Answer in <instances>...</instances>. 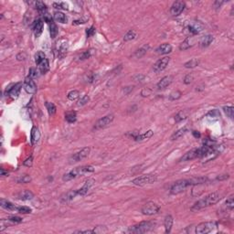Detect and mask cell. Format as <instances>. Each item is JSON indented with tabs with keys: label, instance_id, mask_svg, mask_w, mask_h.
Listing matches in <instances>:
<instances>
[{
	"label": "cell",
	"instance_id": "6da1fadb",
	"mask_svg": "<svg viewBox=\"0 0 234 234\" xmlns=\"http://www.w3.org/2000/svg\"><path fill=\"white\" fill-rule=\"evenodd\" d=\"M221 199V195H220L219 192H213V193L207 195L203 199L198 200L190 208V210H191V211H194V212L199 211L200 210H202V209H204V208H208V207H211L212 205H215L216 203H218L220 201Z\"/></svg>",
	"mask_w": 234,
	"mask_h": 234
},
{
	"label": "cell",
	"instance_id": "7a4b0ae2",
	"mask_svg": "<svg viewBox=\"0 0 234 234\" xmlns=\"http://www.w3.org/2000/svg\"><path fill=\"white\" fill-rule=\"evenodd\" d=\"M94 172V167L93 165H82L80 167H76L73 170L70 171L69 173L65 174L62 176V180L63 181H70L72 179L77 178L80 175H83L88 173H93Z\"/></svg>",
	"mask_w": 234,
	"mask_h": 234
},
{
	"label": "cell",
	"instance_id": "3957f363",
	"mask_svg": "<svg viewBox=\"0 0 234 234\" xmlns=\"http://www.w3.org/2000/svg\"><path fill=\"white\" fill-rule=\"evenodd\" d=\"M155 223L152 221H142V222L135 224L132 227H130L128 230V232L130 233H135V234H140V233H145L148 232L150 231H152L153 229L155 228Z\"/></svg>",
	"mask_w": 234,
	"mask_h": 234
},
{
	"label": "cell",
	"instance_id": "277c9868",
	"mask_svg": "<svg viewBox=\"0 0 234 234\" xmlns=\"http://www.w3.org/2000/svg\"><path fill=\"white\" fill-rule=\"evenodd\" d=\"M191 186L190 184V179H181L176 181L175 184L170 188V193L172 195H177L185 191V189L187 187Z\"/></svg>",
	"mask_w": 234,
	"mask_h": 234
},
{
	"label": "cell",
	"instance_id": "5b68a950",
	"mask_svg": "<svg viewBox=\"0 0 234 234\" xmlns=\"http://www.w3.org/2000/svg\"><path fill=\"white\" fill-rule=\"evenodd\" d=\"M156 179H157L156 175L148 174V175H140V176L135 178L132 181V183L134 185H135V186H145L146 184H153V183H155L156 181Z\"/></svg>",
	"mask_w": 234,
	"mask_h": 234
},
{
	"label": "cell",
	"instance_id": "8992f818",
	"mask_svg": "<svg viewBox=\"0 0 234 234\" xmlns=\"http://www.w3.org/2000/svg\"><path fill=\"white\" fill-rule=\"evenodd\" d=\"M217 227V223L214 221H207V222L199 223L196 226L195 232L198 234H207L211 232Z\"/></svg>",
	"mask_w": 234,
	"mask_h": 234
},
{
	"label": "cell",
	"instance_id": "52a82bcc",
	"mask_svg": "<svg viewBox=\"0 0 234 234\" xmlns=\"http://www.w3.org/2000/svg\"><path fill=\"white\" fill-rule=\"evenodd\" d=\"M159 210H160V207L157 204H155L154 202H147L143 206L141 211L144 215L152 216V215L156 214L159 211Z\"/></svg>",
	"mask_w": 234,
	"mask_h": 234
},
{
	"label": "cell",
	"instance_id": "ba28073f",
	"mask_svg": "<svg viewBox=\"0 0 234 234\" xmlns=\"http://www.w3.org/2000/svg\"><path fill=\"white\" fill-rule=\"evenodd\" d=\"M114 119V114H108V115H105V116L101 118V119H99V120L96 122V124H95V125H94V129L100 130V129L106 128L107 126H109V125L113 123Z\"/></svg>",
	"mask_w": 234,
	"mask_h": 234
},
{
	"label": "cell",
	"instance_id": "9c48e42d",
	"mask_svg": "<svg viewBox=\"0 0 234 234\" xmlns=\"http://www.w3.org/2000/svg\"><path fill=\"white\" fill-rule=\"evenodd\" d=\"M90 152H91L90 147H84V148L81 149L80 151L75 153L74 155H72L70 157V161L71 162H80L83 159H85L89 155Z\"/></svg>",
	"mask_w": 234,
	"mask_h": 234
},
{
	"label": "cell",
	"instance_id": "30bf717a",
	"mask_svg": "<svg viewBox=\"0 0 234 234\" xmlns=\"http://www.w3.org/2000/svg\"><path fill=\"white\" fill-rule=\"evenodd\" d=\"M185 7H186V4L185 2L183 1H175L173 3V5L171 6V8H170V13L173 17H177L179 16L182 12L184 11L185 9Z\"/></svg>",
	"mask_w": 234,
	"mask_h": 234
},
{
	"label": "cell",
	"instance_id": "8fae6325",
	"mask_svg": "<svg viewBox=\"0 0 234 234\" xmlns=\"http://www.w3.org/2000/svg\"><path fill=\"white\" fill-rule=\"evenodd\" d=\"M169 61H170V58H168V57H164V58L158 59V60L154 64L153 70H154V71H155V73H158V72L163 71V70L166 68V66L168 65Z\"/></svg>",
	"mask_w": 234,
	"mask_h": 234
},
{
	"label": "cell",
	"instance_id": "7c38bea8",
	"mask_svg": "<svg viewBox=\"0 0 234 234\" xmlns=\"http://www.w3.org/2000/svg\"><path fill=\"white\" fill-rule=\"evenodd\" d=\"M23 85L25 91H26L28 94H33L37 92V85H36L35 81H34L31 77H29V76H28V77L25 79Z\"/></svg>",
	"mask_w": 234,
	"mask_h": 234
},
{
	"label": "cell",
	"instance_id": "4fadbf2b",
	"mask_svg": "<svg viewBox=\"0 0 234 234\" xmlns=\"http://www.w3.org/2000/svg\"><path fill=\"white\" fill-rule=\"evenodd\" d=\"M94 182H95L94 179H93V178H88V179L85 181L84 185H83L81 188L76 189L78 196H84V195H86V194L88 193V191L90 190V188L94 186Z\"/></svg>",
	"mask_w": 234,
	"mask_h": 234
},
{
	"label": "cell",
	"instance_id": "5bb4252c",
	"mask_svg": "<svg viewBox=\"0 0 234 234\" xmlns=\"http://www.w3.org/2000/svg\"><path fill=\"white\" fill-rule=\"evenodd\" d=\"M21 88H22V83H21V82L16 83L15 85H13L11 88L8 91V95L10 98H12V99L18 98L19 94H20Z\"/></svg>",
	"mask_w": 234,
	"mask_h": 234
},
{
	"label": "cell",
	"instance_id": "9a60e30c",
	"mask_svg": "<svg viewBox=\"0 0 234 234\" xmlns=\"http://www.w3.org/2000/svg\"><path fill=\"white\" fill-rule=\"evenodd\" d=\"M43 27H44V22L41 18L37 19L34 25H33V30H34V34L37 38H38L41 35L42 31H43Z\"/></svg>",
	"mask_w": 234,
	"mask_h": 234
},
{
	"label": "cell",
	"instance_id": "2e32d148",
	"mask_svg": "<svg viewBox=\"0 0 234 234\" xmlns=\"http://www.w3.org/2000/svg\"><path fill=\"white\" fill-rule=\"evenodd\" d=\"M195 44V38L194 37H187V38L180 44L179 49L180 50H187L189 48L193 47Z\"/></svg>",
	"mask_w": 234,
	"mask_h": 234
},
{
	"label": "cell",
	"instance_id": "e0dca14e",
	"mask_svg": "<svg viewBox=\"0 0 234 234\" xmlns=\"http://www.w3.org/2000/svg\"><path fill=\"white\" fill-rule=\"evenodd\" d=\"M173 82V77L168 75V76H165L164 78L161 79V81L157 83V88L159 90H163V89H165L167 86H169L171 83Z\"/></svg>",
	"mask_w": 234,
	"mask_h": 234
},
{
	"label": "cell",
	"instance_id": "ac0fdd59",
	"mask_svg": "<svg viewBox=\"0 0 234 234\" xmlns=\"http://www.w3.org/2000/svg\"><path fill=\"white\" fill-rule=\"evenodd\" d=\"M202 28H203V26L200 22H194V23H191L188 26V31L192 35L199 34V32L202 30Z\"/></svg>",
	"mask_w": 234,
	"mask_h": 234
},
{
	"label": "cell",
	"instance_id": "d6986e66",
	"mask_svg": "<svg viewBox=\"0 0 234 234\" xmlns=\"http://www.w3.org/2000/svg\"><path fill=\"white\" fill-rule=\"evenodd\" d=\"M40 138V132L39 130L37 128L36 126L32 127L31 133H30V139H31V144L36 145Z\"/></svg>",
	"mask_w": 234,
	"mask_h": 234
},
{
	"label": "cell",
	"instance_id": "ffe728a7",
	"mask_svg": "<svg viewBox=\"0 0 234 234\" xmlns=\"http://www.w3.org/2000/svg\"><path fill=\"white\" fill-rule=\"evenodd\" d=\"M153 135H154V132H153L152 130H148L147 132H145V133H144V134H137V135L135 136L134 140H135V141L147 140V139H149L150 137H152Z\"/></svg>",
	"mask_w": 234,
	"mask_h": 234
},
{
	"label": "cell",
	"instance_id": "44dd1931",
	"mask_svg": "<svg viewBox=\"0 0 234 234\" xmlns=\"http://www.w3.org/2000/svg\"><path fill=\"white\" fill-rule=\"evenodd\" d=\"M173 217L171 215H166L165 218V221H164V225H165V232L166 233H169L171 231V229H172V226H173Z\"/></svg>",
	"mask_w": 234,
	"mask_h": 234
},
{
	"label": "cell",
	"instance_id": "7402d4cb",
	"mask_svg": "<svg viewBox=\"0 0 234 234\" xmlns=\"http://www.w3.org/2000/svg\"><path fill=\"white\" fill-rule=\"evenodd\" d=\"M213 40H214V38H213V36H211V35L204 36V37H203V38H201L200 42H199V44H200V47H201V48L209 47V46L211 45V43L213 42Z\"/></svg>",
	"mask_w": 234,
	"mask_h": 234
},
{
	"label": "cell",
	"instance_id": "603a6c76",
	"mask_svg": "<svg viewBox=\"0 0 234 234\" xmlns=\"http://www.w3.org/2000/svg\"><path fill=\"white\" fill-rule=\"evenodd\" d=\"M156 51L159 54H168L172 51V46L168 43H164L157 48Z\"/></svg>",
	"mask_w": 234,
	"mask_h": 234
},
{
	"label": "cell",
	"instance_id": "cb8c5ba5",
	"mask_svg": "<svg viewBox=\"0 0 234 234\" xmlns=\"http://www.w3.org/2000/svg\"><path fill=\"white\" fill-rule=\"evenodd\" d=\"M0 205L3 209H5L7 211H18V208L13 203H11L10 201L6 200V199H1Z\"/></svg>",
	"mask_w": 234,
	"mask_h": 234
},
{
	"label": "cell",
	"instance_id": "d4e9b609",
	"mask_svg": "<svg viewBox=\"0 0 234 234\" xmlns=\"http://www.w3.org/2000/svg\"><path fill=\"white\" fill-rule=\"evenodd\" d=\"M188 115H189V111L188 110H181L176 114V115L175 116V121L176 123H179V122L187 119Z\"/></svg>",
	"mask_w": 234,
	"mask_h": 234
},
{
	"label": "cell",
	"instance_id": "484cf974",
	"mask_svg": "<svg viewBox=\"0 0 234 234\" xmlns=\"http://www.w3.org/2000/svg\"><path fill=\"white\" fill-rule=\"evenodd\" d=\"M53 18H54V19L56 20V21H58L59 23H67V20H68V18H67V17H66V15L64 14V13H62V12H59V11H56L54 13V15H53Z\"/></svg>",
	"mask_w": 234,
	"mask_h": 234
},
{
	"label": "cell",
	"instance_id": "4316f807",
	"mask_svg": "<svg viewBox=\"0 0 234 234\" xmlns=\"http://www.w3.org/2000/svg\"><path fill=\"white\" fill-rule=\"evenodd\" d=\"M76 196H78L77 191H76V190H70L69 192L65 193L64 195H62L60 199H61V201H63V202H67V201H70L71 199H74Z\"/></svg>",
	"mask_w": 234,
	"mask_h": 234
},
{
	"label": "cell",
	"instance_id": "83f0119b",
	"mask_svg": "<svg viewBox=\"0 0 234 234\" xmlns=\"http://www.w3.org/2000/svg\"><path fill=\"white\" fill-rule=\"evenodd\" d=\"M34 198V194L30 190H24L18 194V199L21 200H30Z\"/></svg>",
	"mask_w": 234,
	"mask_h": 234
},
{
	"label": "cell",
	"instance_id": "f1b7e54d",
	"mask_svg": "<svg viewBox=\"0 0 234 234\" xmlns=\"http://www.w3.org/2000/svg\"><path fill=\"white\" fill-rule=\"evenodd\" d=\"M34 5H35V8L39 12L41 15L45 12H47V5L42 2V1H36L34 2Z\"/></svg>",
	"mask_w": 234,
	"mask_h": 234
},
{
	"label": "cell",
	"instance_id": "f546056e",
	"mask_svg": "<svg viewBox=\"0 0 234 234\" xmlns=\"http://www.w3.org/2000/svg\"><path fill=\"white\" fill-rule=\"evenodd\" d=\"M187 132V127H183V128L178 129L177 131H175V133L171 135V140H177L178 138H180L181 136H183Z\"/></svg>",
	"mask_w": 234,
	"mask_h": 234
},
{
	"label": "cell",
	"instance_id": "4dcf8cb0",
	"mask_svg": "<svg viewBox=\"0 0 234 234\" xmlns=\"http://www.w3.org/2000/svg\"><path fill=\"white\" fill-rule=\"evenodd\" d=\"M38 69H39V71L41 74H45L47 73L48 70H49V63H48V58H45L39 65H38Z\"/></svg>",
	"mask_w": 234,
	"mask_h": 234
},
{
	"label": "cell",
	"instance_id": "1f68e13d",
	"mask_svg": "<svg viewBox=\"0 0 234 234\" xmlns=\"http://www.w3.org/2000/svg\"><path fill=\"white\" fill-rule=\"evenodd\" d=\"M65 120L68 122V123H70V124H73V123H75L76 122V120H77V114H76V113L75 112H67L66 114H65Z\"/></svg>",
	"mask_w": 234,
	"mask_h": 234
},
{
	"label": "cell",
	"instance_id": "d6a6232c",
	"mask_svg": "<svg viewBox=\"0 0 234 234\" xmlns=\"http://www.w3.org/2000/svg\"><path fill=\"white\" fill-rule=\"evenodd\" d=\"M149 45H145L144 47H142L139 49H137L136 51H135V57L137 58H142L146 52H147V50L149 49Z\"/></svg>",
	"mask_w": 234,
	"mask_h": 234
},
{
	"label": "cell",
	"instance_id": "836d02e7",
	"mask_svg": "<svg viewBox=\"0 0 234 234\" xmlns=\"http://www.w3.org/2000/svg\"><path fill=\"white\" fill-rule=\"evenodd\" d=\"M67 50H68V46L66 43L64 44H59L58 48V55L59 58H63L66 53H67Z\"/></svg>",
	"mask_w": 234,
	"mask_h": 234
},
{
	"label": "cell",
	"instance_id": "e575fe53",
	"mask_svg": "<svg viewBox=\"0 0 234 234\" xmlns=\"http://www.w3.org/2000/svg\"><path fill=\"white\" fill-rule=\"evenodd\" d=\"M49 33H50V37L52 38H55L57 37V35H58V27H57V25L54 23V22L49 24Z\"/></svg>",
	"mask_w": 234,
	"mask_h": 234
},
{
	"label": "cell",
	"instance_id": "d590c367",
	"mask_svg": "<svg viewBox=\"0 0 234 234\" xmlns=\"http://www.w3.org/2000/svg\"><path fill=\"white\" fill-rule=\"evenodd\" d=\"M199 59H197V58H192V59H190V60H188L187 62H186L184 66H185V68H187V69H193V68L199 66Z\"/></svg>",
	"mask_w": 234,
	"mask_h": 234
},
{
	"label": "cell",
	"instance_id": "8d00e7d4",
	"mask_svg": "<svg viewBox=\"0 0 234 234\" xmlns=\"http://www.w3.org/2000/svg\"><path fill=\"white\" fill-rule=\"evenodd\" d=\"M46 58V55L43 51H38L35 55V62L37 65H39Z\"/></svg>",
	"mask_w": 234,
	"mask_h": 234
},
{
	"label": "cell",
	"instance_id": "74e56055",
	"mask_svg": "<svg viewBox=\"0 0 234 234\" xmlns=\"http://www.w3.org/2000/svg\"><path fill=\"white\" fill-rule=\"evenodd\" d=\"M45 106H46V108H47L48 113L49 114V115L55 114V113H56V111H57V108H56V106H55L54 104L49 103V102H46V103H45Z\"/></svg>",
	"mask_w": 234,
	"mask_h": 234
},
{
	"label": "cell",
	"instance_id": "f35d334b",
	"mask_svg": "<svg viewBox=\"0 0 234 234\" xmlns=\"http://www.w3.org/2000/svg\"><path fill=\"white\" fill-rule=\"evenodd\" d=\"M223 111L230 119H233L234 108L232 106H225V107H223Z\"/></svg>",
	"mask_w": 234,
	"mask_h": 234
},
{
	"label": "cell",
	"instance_id": "ab89813d",
	"mask_svg": "<svg viewBox=\"0 0 234 234\" xmlns=\"http://www.w3.org/2000/svg\"><path fill=\"white\" fill-rule=\"evenodd\" d=\"M135 37H136V33H135V30H133V29H131V30H129L128 32L125 35L124 40H125V41H130V40L135 39Z\"/></svg>",
	"mask_w": 234,
	"mask_h": 234
},
{
	"label": "cell",
	"instance_id": "60d3db41",
	"mask_svg": "<svg viewBox=\"0 0 234 234\" xmlns=\"http://www.w3.org/2000/svg\"><path fill=\"white\" fill-rule=\"evenodd\" d=\"M53 8H55L56 9H64L67 10L68 9V5L64 2H55L53 3Z\"/></svg>",
	"mask_w": 234,
	"mask_h": 234
},
{
	"label": "cell",
	"instance_id": "b9f144b4",
	"mask_svg": "<svg viewBox=\"0 0 234 234\" xmlns=\"http://www.w3.org/2000/svg\"><path fill=\"white\" fill-rule=\"evenodd\" d=\"M79 96H80V93L76 90H73V91H70L68 94V99L70 101H75L76 99L79 98Z\"/></svg>",
	"mask_w": 234,
	"mask_h": 234
},
{
	"label": "cell",
	"instance_id": "7bdbcfd3",
	"mask_svg": "<svg viewBox=\"0 0 234 234\" xmlns=\"http://www.w3.org/2000/svg\"><path fill=\"white\" fill-rule=\"evenodd\" d=\"M18 183H21V184H27V183H29L31 181V177L30 175H25L20 176L19 178H18Z\"/></svg>",
	"mask_w": 234,
	"mask_h": 234
},
{
	"label": "cell",
	"instance_id": "ee69618b",
	"mask_svg": "<svg viewBox=\"0 0 234 234\" xmlns=\"http://www.w3.org/2000/svg\"><path fill=\"white\" fill-rule=\"evenodd\" d=\"M92 55H93V50H92V49H90V50H86V51H84L82 55H81L80 59H81V60L87 59V58H91V57H92Z\"/></svg>",
	"mask_w": 234,
	"mask_h": 234
},
{
	"label": "cell",
	"instance_id": "f6af8a7d",
	"mask_svg": "<svg viewBox=\"0 0 234 234\" xmlns=\"http://www.w3.org/2000/svg\"><path fill=\"white\" fill-rule=\"evenodd\" d=\"M226 206L230 210H233L234 208V201H233V195L230 196V198L226 200Z\"/></svg>",
	"mask_w": 234,
	"mask_h": 234
},
{
	"label": "cell",
	"instance_id": "bcb514c9",
	"mask_svg": "<svg viewBox=\"0 0 234 234\" xmlns=\"http://www.w3.org/2000/svg\"><path fill=\"white\" fill-rule=\"evenodd\" d=\"M90 101V97L88 95H84L82 96V98L80 99V101L78 102V105L79 106H83L85 105L88 102Z\"/></svg>",
	"mask_w": 234,
	"mask_h": 234
},
{
	"label": "cell",
	"instance_id": "7dc6e473",
	"mask_svg": "<svg viewBox=\"0 0 234 234\" xmlns=\"http://www.w3.org/2000/svg\"><path fill=\"white\" fill-rule=\"evenodd\" d=\"M181 97V93L179 92V91H175V92H173L172 94L169 95V99L170 100H173V101H175V100H177V99H179Z\"/></svg>",
	"mask_w": 234,
	"mask_h": 234
},
{
	"label": "cell",
	"instance_id": "c3c4849f",
	"mask_svg": "<svg viewBox=\"0 0 234 234\" xmlns=\"http://www.w3.org/2000/svg\"><path fill=\"white\" fill-rule=\"evenodd\" d=\"M18 211L21 214H29V213H31L32 211L28 207H19V208H18Z\"/></svg>",
	"mask_w": 234,
	"mask_h": 234
},
{
	"label": "cell",
	"instance_id": "681fc988",
	"mask_svg": "<svg viewBox=\"0 0 234 234\" xmlns=\"http://www.w3.org/2000/svg\"><path fill=\"white\" fill-rule=\"evenodd\" d=\"M8 221H9L10 222L13 223H20L22 222V218L18 217V216H12V217H10V218L8 219Z\"/></svg>",
	"mask_w": 234,
	"mask_h": 234
},
{
	"label": "cell",
	"instance_id": "f907efd6",
	"mask_svg": "<svg viewBox=\"0 0 234 234\" xmlns=\"http://www.w3.org/2000/svg\"><path fill=\"white\" fill-rule=\"evenodd\" d=\"M86 34H87V38H91V37H93L95 34V28H94V26H92L90 28H88L86 30Z\"/></svg>",
	"mask_w": 234,
	"mask_h": 234
},
{
	"label": "cell",
	"instance_id": "816d5d0a",
	"mask_svg": "<svg viewBox=\"0 0 234 234\" xmlns=\"http://www.w3.org/2000/svg\"><path fill=\"white\" fill-rule=\"evenodd\" d=\"M29 77H31L32 79H34V78H37L38 77V71L36 69L34 68H31L30 70H29V75H28Z\"/></svg>",
	"mask_w": 234,
	"mask_h": 234
},
{
	"label": "cell",
	"instance_id": "f5cc1de1",
	"mask_svg": "<svg viewBox=\"0 0 234 234\" xmlns=\"http://www.w3.org/2000/svg\"><path fill=\"white\" fill-rule=\"evenodd\" d=\"M192 81H193V76H192L191 74H187V76L185 77V79H184V82H185L186 84H189V83H191Z\"/></svg>",
	"mask_w": 234,
	"mask_h": 234
},
{
	"label": "cell",
	"instance_id": "db71d44e",
	"mask_svg": "<svg viewBox=\"0 0 234 234\" xmlns=\"http://www.w3.org/2000/svg\"><path fill=\"white\" fill-rule=\"evenodd\" d=\"M32 162H33V158H32V156H30L29 158H28L26 161H24L23 165H26V166H31L32 165Z\"/></svg>",
	"mask_w": 234,
	"mask_h": 234
},
{
	"label": "cell",
	"instance_id": "11a10c76",
	"mask_svg": "<svg viewBox=\"0 0 234 234\" xmlns=\"http://www.w3.org/2000/svg\"><path fill=\"white\" fill-rule=\"evenodd\" d=\"M230 177L229 174H225V175H221L220 176L217 177V180H220V181H222V180H226Z\"/></svg>",
	"mask_w": 234,
	"mask_h": 234
},
{
	"label": "cell",
	"instance_id": "9f6ffc18",
	"mask_svg": "<svg viewBox=\"0 0 234 234\" xmlns=\"http://www.w3.org/2000/svg\"><path fill=\"white\" fill-rule=\"evenodd\" d=\"M208 115H211V116H215V117H219L220 115V114H219V112H218V110H212L211 111L210 113H209V114Z\"/></svg>",
	"mask_w": 234,
	"mask_h": 234
},
{
	"label": "cell",
	"instance_id": "6f0895ef",
	"mask_svg": "<svg viewBox=\"0 0 234 234\" xmlns=\"http://www.w3.org/2000/svg\"><path fill=\"white\" fill-rule=\"evenodd\" d=\"M76 233H95V231L94 230H88V231H75Z\"/></svg>",
	"mask_w": 234,
	"mask_h": 234
},
{
	"label": "cell",
	"instance_id": "680465c9",
	"mask_svg": "<svg viewBox=\"0 0 234 234\" xmlns=\"http://www.w3.org/2000/svg\"><path fill=\"white\" fill-rule=\"evenodd\" d=\"M223 1H216V2H214V8H221V6L222 5Z\"/></svg>",
	"mask_w": 234,
	"mask_h": 234
},
{
	"label": "cell",
	"instance_id": "91938a15",
	"mask_svg": "<svg viewBox=\"0 0 234 234\" xmlns=\"http://www.w3.org/2000/svg\"><path fill=\"white\" fill-rule=\"evenodd\" d=\"M85 23V20H75V21H73V25H79V24H84Z\"/></svg>",
	"mask_w": 234,
	"mask_h": 234
},
{
	"label": "cell",
	"instance_id": "94428289",
	"mask_svg": "<svg viewBox=\"0 0 234 234\" xmlns=\"http://www.w3.org/2000/svg\"><path fill=\"white\" fill-rule=\"evenodd\" d=\"M88 80H89V81H88V82H94V74H93V73H91V74H90V77L88 78Z\"/></svg>",
	"mask_w": 234,
	"mask_h": 234
},
{
	"label": "cell",
	"instance_id": "6125c7cd",
	"mask_svg": "<svg viewBox=\"0 0 234 234\" xmlns=\"http://www.w3.org/2000/svg\"><path fill=\"white\" fill-rule=\"evenodd\" d=\"M192 134H193V135H194L196 138L200 137V134H199V132H197V131H193V132H192Z\"/></svg>",
	"mask_w": 234,
	"mask_h": 234
},
{
	"label": "cell",
	"instance_id": "be15d7a7",
	"mask_svg": "<svg viewBox=\"0 0 234 234\" xmlns=\"http://www.w3.org/2000/svg\"><path fill=\"white\" fill-rule=\"evenodd\" d=\"M8 175V172H6L3 168H1V175Z\"/></svg>",
	"mask_w": 234,
	"mask_h": 234
}]
</instances>
